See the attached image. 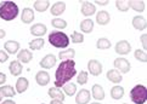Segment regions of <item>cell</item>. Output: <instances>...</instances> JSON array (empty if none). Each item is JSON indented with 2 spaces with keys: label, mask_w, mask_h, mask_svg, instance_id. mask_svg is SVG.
<instances>
[{
  "label": "cell",
  "mask_w": 147,
  "mask_h": 104,
  "mask_svg": "<svg viewBox=\"0 0 147 104\" xmlns=\"http://www.w3.org/2000/svg\"><path fill=\"white\" fill-rule=\"evenodd\" d=\"M76 75H77L76 62L73 59L62 61L60 65L57 67V70L55 74V87H57V88L63 87L67 82H69V80H72Z\"/></svg>",
  "instance_id": "1"
},
{
  "label": "cell",
  "mask_w": 147,
  "mask_h": 104,
  "mask_svg": "<svg viewBox=\"0 0 147 104\" xmlns=\"http://www.w3.org/2000/svg\"><path fill=\"white\" fill-rule=\"evenodd\" d=\"M18 6L13 1L0 3V18L4 21H12L18 16Z\"/></svg>",
  "instance_id": "2"
},
{
  "label": "cell",
  "mask_w": 147,
  "mask_h": 104,
  "mask_svg": "<svg viewBox=\"0 0 147 104\" xmlns=\"http://www.w3.org/2000/svg\"><path fill=\"white\" fill-rule=\"evenodd\" d=\"M49 43L51 46L57 49H66L69 45V38L68 35L62 32H52L49 34Z\"/></svg>",
  "instance_id": "3"
},
{
  "label": "cell",
  "mask_w": 147,
  "mask_h": 104,
  "mask_svg": "<svg viewBox=\"0 0 147 104\" xmlns=\"http://www.w3.org/2000/svg\"><path fill=\"white\" fill-rule=\"evenodd\" d=\"M130 98L135 104H145L147 98V90L144 85H136L130 91Z\"/></svg>",
  "instance_id": "4"
},
{
  "label": "cell",
  "mask_w": 147,
  "mask_h": 104,
  "mask_svg": "<svg viewBox=\"0 0 147 104\" xmlns=\"http://www.w3.org/2000/svg\"><path fill=\"white\" fill-rule=\"evenodd\" d=\"M114 67L120 74H127L131 68L129 61L127 58H123V57H118V58L114 59Z\"/></svg>",
  "instance_id": "5"
},
{
  "label": "cell",
  "mask_w": 147,
  "mask_h": 104,
  "mask_svg": "<svg viewBox=\"0 0 147 104\" xmlns=\"http://www.w3.org/2000/svg\"><path fill=\"white\" fill-rule=\"evenodd\" d=\"M88 70L92 76H98L102 73V64L97 59H90L88 63Z\"/></svg>",
  "instance_id": "6"
},
{
  "label": "cell",
  "mask_w": 147,
  "mask_h": 104,
  "mask_svg": "<svg viewBox=\"0 0 147 104\" xmlns=\"http://www.w3.org/2000/svg\"><path fill=\"white\" fill-rule=\"evenodd\" d=\"M114 50H115V52H117L118 55L125 56V55H128L129 52L131 51V45L129 44V41H127V40H120V41H118V43L115 44Z\"/></svg>",
  "instance_id": "7"
},
{
  "label": "cell",
  "mask_w": 147,
  "mask_h": 104,
  "mask_svg": "<svg viewBox=\"0 0 147 104\" xmlns=\"http://www.w3.org/2000/svg\"><path fill=\"white\" fill-rule=\"evenodd\" d=\"M39 64H40L41 68H44V69H51L52 67L56 64V57L54 55L49 53V55H46L45 57L41 58Z\"/></svg>",
  "instance_id": "8"
},
{
  "label": "cell",
  "mask_w": 147,
  "mask_h": 104,
  "mask_svg": "<svg viewBox=\"0 0 147 104\" xmlns=\"http://www.w3.org/2000/svg\"><path fill=\"white\" fill-rule=\"evenodd\" d=\"M46 32H48V28L43 23H35L34 25L30 27V34L34 36H38V38H41L43 35H45Z\"/></svg>",
  "instance_id": "9"
},
{
  "label": "cell",
  "mask_w": 147,
  "mask_h": 104,
  "mask_svg": "<svg viewBox=\"0 0 147 104\" xmlns=\"http://www.w3.org/2000/svg\"><path fill=\"white\" fill-rule=\"evenodd\" d=\"M4 47H5V52L7 55H15L20 51V43L15 40H9L4 44Z\"/></svg>",
  "instance_id": "10"
},
{
  "label": "cell",
  "mask_w": 147,
  "mask_h": 104,
  "mask_svg": "<svg viewBox=\"0 0 147 104\" xmlns=\"http://www.w3.org/2000/svg\"><path fill=\"white\" fill-rule=\"evenodd\" d=\"M35 81H36V84H38L39 86H46L50 82L49 73L45 71V70L38 71V73H36V75H35Z\"/></svg>",
  "instance_id": "11"
},
{
  "label": "cell",
  "mask_w": 147,
  "mask_h": 104,
  "mask_svg": "<svg viewBox=\"0 0 147 104\" xmlns=\"http://www.w3.org/2000/svg\"><path fill=\"white\" fill-rule=\"evenodd\" d=\"M32 58H33V55H32V52H30L29 50L23 49V50H21V51L17 52V61L20 62L21 64L22 63H24V64L29 63V62L32 61Z\"/></svg>",
  "instance_id": "12"
},
{
  "label": "cell",
  "mask_w": 147,
  "mask_h": 104,
  "mask_svg": "<svg viewBox=\"0 0 147 104\" xmlns=\"http://www.w3.org/2000/svg\"><path fill=\"white\" fill-rule=\"evenodd\" d=\"M80 11H82V13L84 15V16H86V17L92 16V15L96 12V6L90 1H83Z\"/></svg>",
  "instance_id": "13"
},
{
  "label": "cell",
  "mask_w": 147,
  "mask_h": 104,
  "mask_svg": "<svg viewBox=\"0 0 147 104\" xmlns=\"http://www.w3.org/2000/svg\"><path fill=\"white\" fill-rule=\"evenodd\" d=\"M21 21L24 24H29L34 21V10L30 7H24L22 13H21Z\"/></svg>",
  "instance_id": "14"
},
{
  "label": "cell",
  "mask_w": 147,
  "mask_h": 104,
  "mask_svg": "<svg viewBox=\"0 0 147 104\" xmlns=\"http://www.w3.org/2000/svg\"><path fill=\"white\" fill-rule=\"evenodd\" d=\"M65 10H66V3L65 1H57L55 3L54 5L51 6V15L52 16H56V17H59L60 15H62L65 12Z\"/></svg>",
  "instance_id": "15"
},
{
  "label": "cell",
  "mask_w": 147,
  "mask_h": 104,
  "mask_svg": "<svg viewBox=\"0 0 147 104\" xmlns=\"http://www.w3.org/2000/svg\"><path fill=\"white\" fill-rule=\"evenodd\" d=\"M90 102V92L88 90H80L76 97L77 104H88Z\"/></svg>",
  "instance_id": "16"
},
{
  "label": "cell",
  "mask_w": 147,
  "mask_h": 104,
  "mask_svg": "<svg viewBox=\"0 0 147 104\" xmlns=\"http://www.w3.org/2000/svg\"><path fill=\"white\" fill-rule=\"evenodd\" d=\"M106 76H107V79H108L109 81L113 82V84H119V82L123 80L122 74H120V73H119L117 69H111V70H108L107 74H106Z\"/></svg>",
  "instance_id": "17"
},
{
  "label": "cell",
  "mask_w": 147,
  "mask_h": 104,
  "mask_svg": "<svg viewBox=\"0 0 147 104\" xmlns=\"http://www.w3.org/2000/svg\"><path fill=\"white\" fill-rule=\"evenodd\" d=\"M133 27L138 30H145L147 27L146 18L142 16H135L133 18Z\"/></svg>",
  "instance_id": "18"
},
{
  "label": "cell",
  "mask_w": 147,
  "mask_h": 104,
  "mask_svg": "<svg viewBox=\"0 0 147 104\" xmlns=\"http://www.w3.org/2000/svg\"><path fill=\"white\" fill-rule=\"evenodd\" d=\"M49 96L55 101H60V102H63L65 101V93L62 92L61 90H59L57 87H51L49 88Z\"/></svg>",
  "instance_id": "19"
},
{
  "label": "cell",
  "mask_w": 147,
  "mask_h": 104,
  "mask_svg": "<svg viewBox=\"0 0 147 104\" xmlns=\"http://www.w3.org/2000/svg\"><path fill=\"white\" fill-rule=\"evenodd\" d=\"M9 70H10V73H11V75L20 76L21 73H22V70H23V68H22V64H21L18 61H12L9 65Z\"/></svg>",
  "instance_id": "20"
},
{
  "label": "cell",
  "mask_w": 147,
  "mask_h": 104,
  "mask_svg": "<svg viewBox=\"0 0 147 104\" xmlns=\"http://www.w3.org/2000/svg\"><path fill=\"white\" fill-rule=\"evenodd\" d=\"M92 97H94V99H96V101H102L103 98H105V90H103V87L101 85H98V84H95L92 86Z\"/></svg>",
  "instance_id": "21"
},
{
  "label": "cell",
  "mask_w": 147,
  "mask_h": 104,
  "mask_svg": "<svg viewBox=\"0 0 147 104\" xmlns=\"http://www.w3.org/2000/svg\"><path fill=\"white\" fill-rule=\"evenodd\" d=\"M29 87V81L26 77H20L16 81V92L17 93H23L28 90Z\"/></svg>",
  "instance_id": "22"
},
{
  "label": "cell",
  "mask_w": 147,
  "mask_h": 104,
  "mask_svg": "<svg viewBox=\"0 0 147 104\" xmlns=\"http://www.w3.org/2000/svg\"><path fill=\"white\" fill-rule=\"evenodd\" d=\"M109 21H111V17L107 11H98L96 13V22L100 25H106L109 23Z\"/></svg>",
  "instance_id": "23"
},
{
  "label": "cell",
  "mask_w": 147,
  "mask_h": 104,
  "mask_svg": "<svg viewBox=\"0 0 147 104\" xmlns=\"http://www.w3.org/2000/svg\"><path fill=\"white\" fill-rule=\"evenodd\" d=\"M80 30L83 33H91L92 32V29H94V22H92V19L90 18H86V19H83L82 22H80Z\"/></svg>",
  "instance_id": "24"
},
{
  "label": "cell",
  "mask_w": 147,
  "mask_h": 104,
  "mask_svg": "<svg viewBox=\"0 0 147 104\" xmlns=\"http://www.w3.org/2000/svg\"><path fill=\"white\" fill-rule=\"evenodd\" d=\"M15 95H16V91H15V88L10 85H5V86H0V96L3 98L4 97H10L12 98Z\"/></svg>",
  "instance_id": "25"
},
{
  "label": "cell",
  "mask_w": 147,
  "mask_h": 104,
  "mask_svg": "<svg viewBox=\"0 0 147 104\" xmlns=\"http://www.w3.org/2000/svg\"><path fill=\"white\" fill-rule=\"evenodd\" d=\"M50 7V1L48 0H38L34 1V10H36L38 12H44Z\"/></svg>",
  "instance_id": "26"
},
{
  "label": "cell",
  "mask_w": 147,
  "mask_h": 104,
  "mask_svg": "<svg viewBox=\"0 0 147 104\" xmlns=\"http://www.w3.org/2000/svg\"><path fill=\"white\" fill-rule=\"evenodd\" d=\"M123 96H124V88L122 86L115 85L114 87H112V90H111V97H112V99L118 101Z\"/></svg>",
  "instance_id": "27"
},
{
  "label": "cell",
  "mask_w": 147,
  "mask_h": 104,
  "mask_svg": "<svg viewBox=\"0 0 147 104\" xmlns=\"http://www.w3.org/2000/svg\"><path fill=\"white\" fill-rule=\"evenodd\" d=\"M76 56V51L73 49H67L65 51H61L59 53V58L61 61H68V59H73Z\"/></svg>",
  "instance_id": "28"
},
{
  "label": "cell",
  "mask_w": 147,
  "mask_h": 104,
  "mask_svg": "<svg viewBox=\"0 0 147 104\" xmlns=\"http://www.w3.org/2000/svg\"><path fill=\"white\" fill-rule=\"evenodd\" d=\"M44 44H45V41L43 38H36L32 41H29V49L33 50V51H38V50L43 49Z\"/></svg>",
  "instance_id": "29"
},
{
  "label": "cell",
  "mask_w": 147,
  "mask_h": 104,
  "mask_svg": "<svg viewBox=\"0 0 147 104\" xmlns=\"http://www.w3.org/2000/svg\"><path fill=\"white\" fill-rule=\"evenodd\" d=\"M129 6L138 12H142L145 7H146V4L145 1H140V0H134V1H129Z\"/></svg>",
  "instance_id": "30"
},
{
  "label": "cell",
  "mask_w": 147,
  "mask_h": 104,
  "mask_svg": "<svg viewBox=\"0 0 147 104\" xmlns=\"http://www.w3.org/2000/svg\"><path fill=\"white\" fill-rule=\"evenodd\" d=\"M77 92V85L76 84H72V82H67V84L63 86V93L66 96H74Z\"/></svg>",
  "instance_id": "31"
},
{
  "label": "cell",
  "mask_w": 147,
  "mask_h": 104,
  "mask_svg": "<svg viewBox=\"0 0 147 104\" xmlns=\"http://www.w3.org/2000/svg\"><path fill=\"white\" fill-rule=\"evenodd\" d=\"M96 46L98 50H107L111 47V41H109L107 38H100L96 43Z\"/></svg>",
  "instance_id": "32"
},
{
  "label": "cell",
  "mask_w": 147,
  "mask_h": 104,
  "mask_svg": "<svg viewBox=\"0 0 147 104\" xmlns=\"http://www.w3.org/2000/svg\"><path fill=\"white\" fill-rule=\"evenodd\" d=\"M51 24H52V27L56 28V29H65L67 27V22L65 19H62V18H59V17H56L51 21Z\"/></svg>",
  "instance_id": "33"
},
{
  "label": "cell",
  "mask_w": 147,
  "mask_h": 104,
  "mask_svg": "<svg viewBox=\"0 0 147 104\" xmlns=\"http://www.w3.org/2000/svg\"><path fill=\"white\" fill-rule=\"evenodd\" d=\"M134 57L138 61H140V62H142V63H146L147 62V53H146V51H144V50H136L135 52H134Z\"/></svg>",
  "instance_id": "34"
},
{
  "label": "cell",
  "mask_w": 147,
  "mask_h": 104,
  "mask_svg": "<svg viewBox=\"0 0 147 104\" xmlns=\"http://www.w3.org/2000/svg\"><path fill=\"white\" fill-rule=\"evenodd\" d=\"M71 40L73 44H80L84 41V35L83 33H79V32H73L71 35Z\"/></svg>",
  "instance_id": "35"
},
{
  "label": "cell",
  "mask_w": 147,
  "mask_h": 104,
  "mask_svg": "<svg viewBox=\"0 0 147 104\" xmlns=\"http://www.w3.org/2000/svg\"><path fill=\"white\" fill-rule=\"evenodd\" d=\"M115 6H117V9L119 10V11H122V12H127L128 10L130 9L129 1H123V0H118V1H115Z\"/></svg>",
  "instance_id": "36"
},
{
  "label": "cell",
  "mask_w": 147,
  "mask_h": 104,
  "mask_svg": "<svg viewBox=\"0 0 147 104\" xmlns=\"http://www.w3.org/2000/svg\"><path fill=\"white\" fill-rule=\"evenodd\" d=\"M77 81H78V84L79 85H85L88 82V73L82 70L77 76Z\"/></svg>",
  "instance_id": "37"
},
{
  "label": "cell",
  "mask_w": 147,
  "mask_h": 104,
  "mask_svg": "<svg viewBox=\"0 0 147 104\" xmlns=\"http://www.w3.org/2000/svg\"><path fill=\"white\" fill-rule=\"evenodd\" d=\"M7 59H9V55L5 51H0V64L5 63Z\"/></svg>",
  "instance_id": "38"
},
{
  "label": "cell",
  "mask_w": 147,
  "mask_h": 104,
  "mask_svg": "<svg viewBox=\"0 0 147 104\" xmlns=\"http://www.w3.org/2000/svg\"><path fill=\"white\" fill-rule=\"evenodd\" d=\"M141 43H142V46H144V51L147 49V34H142L141 35Z\"/></svg>",
  "instance_id": "39"
},
{
  "label": "cell",
  "mask_w": 147,
  "mask_h": 104,
  "mask_svg": "<svg viewBox=\"0 0 147 104\" xmlns=\"http://www.w3.org/2000/svg\"><path fill=\"white\" fill-rule=\"evenodd\" d=\"M5 81H6V75H5L4 73H0V86L5 84Z\"/></svg>",
  "instance_id": "40"
},
{
  "label": "cell",
  "mask_w": 147,
  "mask_h": 104,
  "mask_svg": "<svg viewBox=\"0 0 147 104\" xmlns=\"http://www.w3.org/2000/svg\"><path fill=\"white\" fill-rule=\"evenodd\" d=\"M94 3H96L97 5H102V6H106V5H108V0H103V1H101V0H96V1H94Z\"/></svg>",
  "instance_id": "41"
},
{
  "label": "cell",
  "mask_w": 147,
  "mask_h": 104,
  "mask_svg": "<svg viewBox=\"0 0 147 104\" xmlns=\"http://www.w3.org/2000/svg\"><path fill=\"white\" fill-rule=\"evenodd\" d=\"M0 104H16V103H15V101H12V99H6L5 102L0 103Z\"/></svg>",
  "instance_id": "42"
},
{
  "label": "cell",
  "mask_w": 147,
  "mask_h": 104,
  "mask_svg": "<svg viewBox=\"0 0 147 104\" xmlns=\"http://www.w3.org/2000/svg\"><path fill=\"white\" fill-rule=\"evenodd\" d=\"M5 35H6V32H5L4 29H0V39L5 38Z\"/></svg>",
  "instance_id": "43"
},
{
  "label": "cell",
  "mask_w": 147,
  "mask_h": 104,
  "mask_svg": "<svg viewBox=\"0 0 147 104\" xmlns=\"http://www.w3.org/2000/svg\"><path fill=\"white\" fill-rule=\"evenodd\" d=\"M50 104H63V102H60V101H55V99H52Z\"/></svg>",
  "instance_id": "44"
},
{
  "label": "cell",
  "mask_w": 147,
  "mask_h": 104,
  "mask_svg": "<svg viewBox=\"0 0 147 104\" xmlns=\"http://www.w3.org/2000/svg\"><path fill=\"white\" fill-rule=\"evenodd\" d=\"M91 104H101L100 102H94V103H91Z\"/></svg>",
  "instance_id": "45"
},
{
  "label": "cell",
  "mask_w": 147,
  "mask_h": 104,
  "mask_svg": "<svg viewBox=\"0 0 147 104\" xmlns=\"http://www.w3.org/2000/svg\"><path fill=\"white\" fill-rule=\"evenodd\" d=\"M1 99H3V97H1V96H0V103H1Z\"/></svg>",
  "instance_id": "46"
},
{
  "label": "cell",
  "mask_w": 147,
  "mask_h": 104,
  "mask_svg": "<svg viewBox=\"0 0 147 104\" xmlns=\"http://www.w3.org/2000/svg\"><path fill=\"white\" fill-rule=\"evenodd\" d=\"M124 104H127V103H124Z\"/></svg>",
  "instance_id": "47"
},
{
  "label": "cell",
  "mask_w": 147,
  "mask_h": 104,
  "mask_svg": "<svg viewBox=\"0 0 147 104\" xmlns=\"http://www.w3.org/2000/svg\"><path fill=\"white\" fill-rule=\"evenodd\" d=\"M41 104H44V103H41Z\"/></svg>",
  "instance_id": "48"
}]
</instances>
